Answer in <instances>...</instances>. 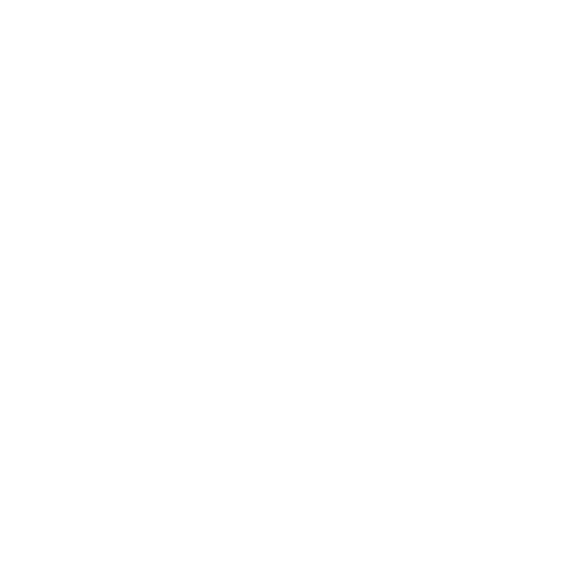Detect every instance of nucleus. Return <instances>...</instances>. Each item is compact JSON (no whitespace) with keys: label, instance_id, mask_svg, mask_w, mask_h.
<instances>
[]
</instances>
